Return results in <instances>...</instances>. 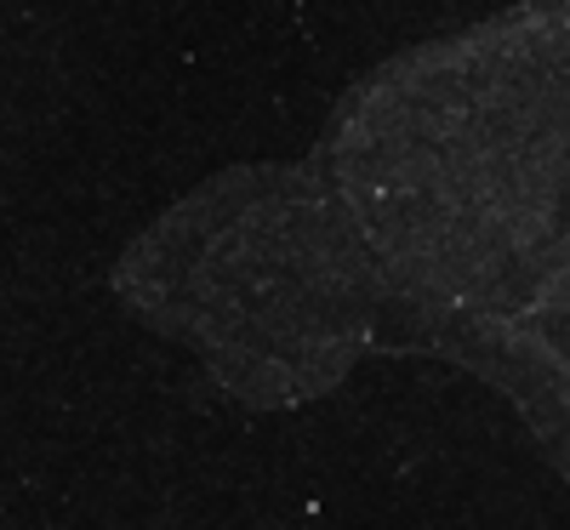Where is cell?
Returning a JSON list of instances; mask_svg holds the SVG:
<instances>
[{"mask_svg": "<svg viewBox=\"0 0 570 530\" xmlns=\"http://www.w3.org/2000/svg\"><path fill=\"white\" fill-rule=\"evenodd\" d=\"M337 195L416 297L508 336L570 428V0L371 86Z\"/></svg>", "mask_w": 570, "mask_h": 530, "instance_id": "cell-1", "label": "cell"}]
</instances>
